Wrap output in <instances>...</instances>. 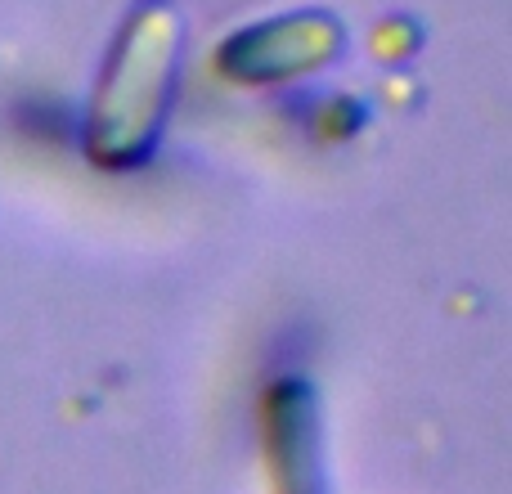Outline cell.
<instances>
[{
  "instance_id": "cell-3",
  "label": "cell",
  "mask_w": 512,
  "mask_h": 494,
  "mask_svg": "<svg viewBox=\"0 0 512 494\" xmlns=\"http://www.w3.org/2000/svg\"><path fill=\"white\" fill-rule=\"evenodd\" d=\"M337 45L342 32L324 14L270 18L221 45V72H230L234 81H288L328 63Z\"/></svg>"
},
{
  "instance_id": "cell-2",
  "label": "cell",
  "mask_w": 512,
  "mask_h": 494,
  "mask_svg": "<svg viewBox=\"0 0 512 494\" xmlns=\"http://www.w3.org/2000/svg\"><path fill=\"white\" fill-rule=\"evenodd\" d=\"M261 450L274 494H328L319 409L306 378H274L261 396Z\"/></svg>"
},
{
  "instance_id": "cell-1",
  "label": "cell",
  "mask_w": 512,
  "mask_h": 494,
  "mask_svg": "<svg viewBox=\"0 0 512 494\" xmlns=\"http://www.w3.org/2000/svg\"><path fill=\"white\" fill-rule=\"evenodd\" d=\"M176 50L180 23L167 5H144L126 18L86 117V153L95 167L131 171L153 153L176 90Z\"/></svg>"
}]
</instances>
